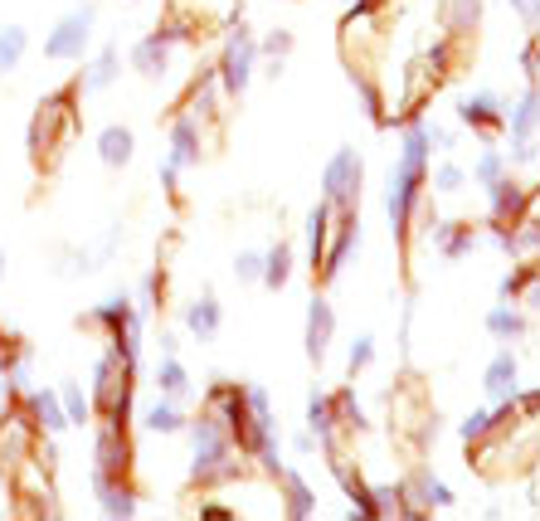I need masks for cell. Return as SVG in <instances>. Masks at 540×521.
<instances>
[{"mask_svg": "<svg viewBox=\"0 0 540 521\" xmlns=\"http://www.w3.org/2000/svg\"><path fill=\"white\" fill-rule=\"evenodd\" d=\"M429 127L409 122L404 127V147H399V161L390 166V186H385V210H390V229H395L399 244H409V224H414V210L429 190Z\"/></svg>", "mask_w": 540, "mask_h": 521, "instance_id": "cell-1", "label": "cell"}, {"mask_svg": "<svg viewBox=\"0 0 540 521\" xmlns=\"http://www.w3.org/2000/svg\"><path fill=\"white\" fill-rule=\"evenodd\" d=\"M195 429V463H190V483L210 487L219 478H234L239 473V458H234V439H229V424L219 419L210 405L200 419H190Z\"/></svg>", "mask_w": 540, "mask_h": 521, "instance_id": "cell-2", "label": "cell"}, {"mask_svg": "<svg viewBox=\"0 0 540 521\" xmlns=\"http://www.w3.org/2000/svg\"><path fill=\"white\" fill-rule=\"evenodd\" d=\"M360 171H365V161H360L356 147H341L331 161H326L322 200L336 210V215H356V205H360Z\"/></svg>", "mask_w": 540, "mask_h": 521, "instance_id": "cell-3", "label": "cell"}, {"mask_svg": "<svg viewBox=\"0 0 540 521\" xmlns=\"http://www.w3.org/2000/svg\"><path fill=\"white\" fill-rule=\"evenodd\" d=\"M253 59H258V44H253L249 25H239V30L229 35V44H224V59H219V88H224L229 98H239V93L249 88Z\"/></svg>", "mask_w": 540, "mask_h": 521, "instance_id": "cell-4", "label": "cell"}, {"mask_svg": "<svg viewBox=\"0 0 540 521\" xmlns=\"http://www.w3.org/2000/svg\"><path fill=\"white\" fill-rule=\"evenodd\" d=\"M88 39H93V5L64 15V20L49 30V39H44V59H83Z\"/></svg>", "mask_w": 540, "mask_h": 521, "instance_id": "cell-5", "label": "cell"}, {"mask_svg": "<svg viewBox=\"0 0 540 521\" xmlns=\"http://www.w3.org/2000/svg\"><path fill=\"white\" fill-rule=\"evenodd\" d=\"M185 35H190V30H180V25H161V30H151V35L132 49V69H137L142 78H161L166 74V64H171V49H176Z\"/></svg>", "mask_w": 540, "mask_h": 521, "instance_id": "cell-6", "label": "cell"}, {"mask_svg": "<svg viewBox=\"0 0 540 521\" xmlns=\"http://www.w3.org/2000/svg\"><path fill=\"white\" fill-rule=\"evenodd\" d=\"M458 117L468 122L482 142H492L497 127H502V117H506V103L497 93H472V98H458Z\"/></svg>", "mask_w": 540, "mask_h": 521, "instance_id": "cell-7", "label": "cell"}, {"mask_svg": "<svg viewBox=\"0 0 540 521\" xmlns=\"http://www.w3.org/2000/svg\"><path fill=\"white\" fill-rule=\"evenodd\" d=\"M331 332H336V312H331L326 293H312V302H307V361H312V366L326 361Z\"/></svg>", "mask_w": 540, "mask_h": 521, "instance_id": "cell-8", "label": "cell"}, {"mask_svg": "<svg viewBox=\"0 0 540 521\" xmlns=\"http://www.w3.org/2000/svg\"><path fill=\"white\" fill-rule=\"evenodd\" d=\"M429 239H433V249H438V259H463L477 244V229L468 220H433L429 215Z\"/></svg>", "mask_w": 540, "mask_h": 521, "instance_id": "cell-9", "label": "cell"}, {"mask_svg": "<svg viewBox=\"0 0 540 521\" xmlns=\"http://www.w3.org/2000/svg\"><path fill=\"white\" fill-rule=\"evenodd\" d=\"M25 410H30V424H35V429H44L49 439L69 429V414H64L59 390H30V395H25Z\"/></svg>", "mask_w": 540, "mask_h": 521, "instance_id": "cell-10", "label": "cell"}, {"mask_svg": "<svg viewBox=\"0 0 540 521\" xmlns=\"http://www.w3.org/2000/svg\"><path fill=\"white\" fill-rule=\"evenodd\" d=\"M336 220H341V229H336V244H326L322 283H331V278L351 263V254L360 249V220H356V215H336Z\"/></svg>", "mask_w": 540, "mask_h": 521, "instance_id": "cell-11", "label": "cell"}, {"mask_svg": "<svg viewBox=\"0 0 540 521\" xmlns=\"http://www.w3.org/2000/svg\"><path fill=\"white\" fill-rule=\"evenodd\" d=\"M487 195H492V224H516L526 220V190H521V181L516 176H502L497 186H487Z\"/></svg>", "mask_w": 540, "mask_h": 521, "instance_id": "cell-12", "label": "cell"}, {"mask_svg": "<svg viewBox=\"0 0 540 521\" xmlns=\"http://www.w3.org/2000/svg\"><path fill=\"white\" fill-rule=\"evenodd\" d=\"M166 142H171V161L176 166H200V117H190V112L176 117Z\"/></svg>", "mask_w": 540, "mask_h": 521, "instance_id": "cell-13", "label": "cell"}, {"mask_svg": "<svg viewBox=\"0 0 540 521\" xmlns=\"http://www.w3.org/2000/svg\"><path fill=\"white\" fill-rule=\"evenodd\" d=\"M185 332L195 336V341H215L219 336V298L210 293V288L190 302V312H185Z\"/></svg>", "mask_w": 540, "mask_h": 521, "instance_id": "cell-14", "label": "cell"}, {"mask_svg": "<svg viewBox=\"0 0 540 521\" xmlns=\"http://www.w3.org/2000/svg\"><path fill=\"white\" fill-rule=\"evenodd\" d=\"M540 127V88L531 83L521 98H516V108H511V142H531Z\"/></svg>", "mask_w": 540, "mask_h": 521, "instance_id": "cell-15", "label": "cell"}, {"mask_svg": "<svg viewBox=\"0 0 540 521\" xmlns=\"http://www.w3.org/2000/svg\"><path fill=\"white\" fill-rule=\"evenodd\" d=\"M117 69H122V54H117V49H103V54H98L88 69H83L78 88H83V93H103V88H112Z\"/></svg>", "mask_w": 540, "mask_h": 521, "instance_id": "cell-16", "label": "cell"}, {"mask_svg": "<svg viewBox=\"0 0 540 521\" xmlns=\"http://www.w3.org/2000/svg\"><path fill=\"white\" fill-rule=\"evenodd\" d=\"M146 429H156V434H180V429H190V414L180 410V400L161 395V400L146 410Z\"/></svg>", "mask_w": 540, "mask_h": 521, "instance_id": "cell-17", "label": "cell"}, {"mask_svg": "<svg viewBox=\"0 0 540 521\" xmlns=\"http://www.w3.org/2000/svg\"><path fill=\"white\" fill-rule=\"evenodd\" d=\"M331 205H317L312 210V220H307V263H312V273H322V259H326V229H331Z\"/></svg>", "mask_w": 540, "mask_h": 521, "instance_id": "cell-18", "label": "cell"}, {"mask_svg": "<svg viewBox=\"0 0 540 521\" xmlns=\"http://www.w3.org/2000/svg\"><path fill=\"white\" fill-rule=\"evenodd\" d=\"M132 151H137V142H132L127 127H108V132L98 137V156H103V166H112V171H122V166L132 161Z\"/></svg>", "mask_w": 540, "mask_h": 521, "instance_id": "cell-19", "label": "cell"}, {"mask_svg": "<svg viewBox=\"0 0 540 521\" xmlns=\"http://www.w3.org/2000/svg\"><path fill=\"white\" fill-rule=\"evenodd\" d=\"M516 371H521V366H516V356H511V351H502V356H497V361L487 366V375H482L487 395H492V400H506V395H516Z\"/></svg>", "mask_w": 540, "mask_h": 521, "instance_id": "cell-20", "label": "cell"}, {"mask_svg": "<svg viewBox=\"0 0 540 521\" xmlns=\"http://www.w3.org/2000/svg\"><path fill=\"white\" fill-rule=\"evenodd\" d=\"M132 317H137V312H132V298H127V293H117V298L98 302V307L88 312V322H98V327H108V332H122Z\"/></svg>", "mask_w": 540, "mask_h": 521, "instance_id": "cell-21", "label": "cell"}, {"mask_svg": "<svg viewBox=\"0 0 540 521\" xmlns=\"http://www.w3.org/2000/svg\"><path fill=\"white\" fill-rule=\"evenodd\" d=\"M487 332L497 336V341H516V336H526V317H521L511 302H502V307L487 312Z\"/></svg>", "mask_w": 540, "mask_h": 521, "instance_id": "cell-22", "label": "cell"}, {"mask_svg": "<svg viewBox=\"0 0 540 521\" xmlns=\"http://www.w3.org/2000/svg\"><path fill=\"white\" fill-rule=\"evenodd\" d=\"M25 44H30V30H25V25H5V30H0V74L20 69Z\"/></svg>", "mask_w": 540, "mask_h": 521, "instance_id": "cell-23", "label": "cell"}, {"mask_svg": "<svg viewBox=\"0 0 540 521\" xmlns=\"http://www.w3.org/2000/svg\"><path fill=\"white\" fill-rule=\"evenodd\" d=\"M156 390H161V395H171V400H185V395H190L185 366H180L176 356H161V366H156Z\"/></svg>", "mask_w": 540, "mask_h": 521, "instance_id": "cell-24", "label": "cell"}, {"mask_svg": "<svg viewBox=\"0 0 540 521\" xmlns=\"http://www.w3.org/2000/svg\"><path fill=\"white\" fill-rule=\"evenodd\" d=\"M288 278H292V249L278 239V244L263 254V283H268V288H283Z\"/></svg>", "mask_w": 540, "mask_h": 521, "instance_id": "cell-25", "label": "cell"}, {"mask_svg": "<svg viewBox=\"0 0 540 521\" xmlns=\"http://www.w3.org/2000/svg\"><path fill=\"white\" fill-rule=\"evenodd\" d=\"M278 478H283V492H288V517H312V512H317V497H312V487L302 483V478H292L288 468H283Z\"/></svg>", "mask_w": 540, "mask_h": 521, "instance_id": "cell-26", "label": "cell"}, {"mask_svg": "<svg viewBox=\"0 0 540 521\" xmlns=\"http://www.w3.org/2000/svg\"><path fill=\"white\" fill-rule=\"evenodd\" d=\"M59 400H64V414H69V424H88V419H93V400L83 395V385H78V380H64Z\"/></svg>", "mask_w": 540, "mask_h": 521, "instance_id": "cell-27", "label": "cell"}, {"mask_svg": "<svg viewBox=\"0 0 540 521\" xmlns=\"http://www.w3.org/2000/svg\"><path fill=\"white\" fill-rule=\"evenodd\" d=\"M502 176H506V156H502V151H482V161L472 166V181L487 190V186H497Z\"/></svg>", "mask_w": 540, "mask_h": 521, "instance_id": "cell-28", "label": "cell"}, {"mask_svg": "<svg viewBox=\"0 0 540 521\" xmlns=\"http://www.w3.org/2000/svg\"><path fill=\"white\" fill-rule=\"evenodd\" d=\"M477 20H482V0H453L448 5V25L463 35V30H477Z\"/></svg>", "mask_w": 540, "mask_h": 521, "instance_id": "cell-29", "label": "cell"}, {"mask_svg": "<svg viewBox=\"0 0 540 521\" xmlns=\"http://www.w3.org/2000/svg\"><path fill=\"white\" fill-rule=\"evenodd\" d=\"M536 273H540V268H531V263H521V268H511V273H506V278H502V288H497V298H502V302L521 298V293L531 288V278H536Z\"/></svg>", "mask_w": 540, "mask_h": 521, "instance_id": "cell-30", "label": "cell"}, {"mask_svg": "<svg viewBox=\"0 0 540 521\" xmlns=\"http://www.w3.org/2000/svg\"><path fill=\"white\" fill-rule=\"evenodd\" d=\"M283 54H292V30H273L258 44V59H268V64H283Z\"/></svg>", "mask_w": 540, "mask_h": 521, "instance_id": "cell-31", "label": "cell"}, {"mask_svg": "<svg viewBox=\"0 0 540 521\" xmlns=\"http://www.w3.org/2000/svg\"><path fill=\"white\" fill-rule=\"evenodd\" d=\"M458 434H463V444H477V439H487V434H492V410L468 414V419L458 424Z\"/></svg>", "mask_w": 540, "mask_h": 521, "instance_id": "cell-32", "label": "cell"}, {"mask_svg": "<svg viewBox=\"0 0 540 521\" xmlns=\"http://www.w3.org/2000/svg\"><path fill=\"white\" fill-rule=\"evenodd\" d=\"M370 361H375V336L360 332L356 341H351V361H346V366H351V375H360L365 366H370Z\"/></svg>", "mask_w": 540, "mask_h": 521, "instance_id": "cell-33", "label": "cell"}, {"mask_svg": "<svg viewBox=\"0 0 540 521\" xmlns=\"http://www.w3.org/2000/svg\"><path fill=\"white\" fill-rule=\"evenodd\" d=\"M419 492H424V512L429 507H453V492L438 483V478H419Z\"/></svg>", "mask_w": 540, "mask_h": 521, "instance_id": "cell-34", "label": "cell"}, {"mask_svg": "<svg viewBox=\"0 0 540 521\" xmlns=\"http://www.w3.org/2000/svg\"><path fill=\"white\" fill-rule=\"evenodd\" d=\"M463 181H468V176H463V171H458L453 161L433 171V190H443V195H448V190H463Z\"/></svg>", "mask_w": 540, "mask_h": 521, "instance_id": "cell-35", "label": "cell"}, {"mask_svg": "<svg viewBox=\"0 0 540 521\" xmlns=\"http://www.w3.org/2000/svg\"><path fill=\"white\" fill-rule=\"evenodd\" d=\"M234 273H239L244 283H263V254H239V259H234Z\"/></svg>", "mask_w": 540, "mask_h": 521, "instance_id": "cell-36", "label": "cell"}, {"mask_svg": "<svg viewBox=\"0 0 540 521\" xmlns=\"http://www.w3.org/2000/svg\"><path fill=\"white\" fill-rule=\"evenodd\" d=\"M511 10H516L531 30H540V0H511Z\"/></svg>", "mask_w": 540, "mask_h": 521, "instance_id": "cell-37", "label": "cell"}, {"mask_svg": "<svg viewBox=\"0 0 540 521\" xmlns=\"http://www.w3.org/2000/svg\"><path fill=\"white\" fill-rule=\"evenodd\" d=\"M516 244H521V254H531V249H540V220H531L521 234H516Z\"/></svg>", "mask_w": 540, "mask_h": 521, "instance_id": "cell-38", "label": "cell"}, {"mask_svg": "<svg viewBox=\"0 0 540 521\" xmlns=\"http://www.w3.org/2000/svg\"><path fill=\"white\" fill-rule=\"evenodd\" d=\"M521 69H526V78H531V83L540 78V44H531V49L521 54Z\"/></svg>", "mask_w": 540, "mask_h": 521, "instance_id": "cell-39", "label": "cell"}, {"mask_svg": "<svg viewBox=\"0 0 540 521\" xmlns=\"http://www.w3.org/2000/svg\"><path fill=\"white\" fill-rule=\"evenodd\" d=\"M292 448H297V453H317V439H312V429H307V434H297V439H292Z\"/></svg>", "mask_w": 540, "mask_h": 521, "instance_id": "cell-40", "label": "cell"}, {"mask_svg": "<svg viewBox=\"0 0 540 521\" xmlns=\"http://www.w3.org/2000/svg\"><path fill=\"white\" fill-rule=\"evenodd\" d=\"M0 278H5V254H0Z\"/></svg>", "mask_w": 540, "mask_h": 521, "instance_id": "cell-41", "label": "cell"}]
</instances>
